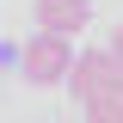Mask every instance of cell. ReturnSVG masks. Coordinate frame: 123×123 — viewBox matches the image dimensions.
Masks as SVG:
<instances>
[{"instance_id": "obj_1", "label": "cell", "mask_w": 123, "mask_h": 123, "mask_svg": "<svg viewBox=\"0 0 123 123\" xmlns=\"http://www.w3.org/2000/svg\"><path fill=\"white\" fill-rule=\"evenodd\" d=\"M68 86L86 123H123V68L111 62V49H86Z\"/></svg>"}, {"instance_id": "obj_2", "label": "cell", "mask_w": 123, "mask_h": 123, "mask_svg": "<svg viewBox=\"0 0 123 123\" xmlns=\"http://www.w3.org/2000/svg\"><path fill=\"white\" fill-rule=\"evenodd\" d=\"M18 68H25V80H31V86H62V80H74L80 55H74V43H68V37L31 31V37H25V49H18Z\"/></svg>"}, {"instance_id": "obj_3", "label": "cell", "mask_w": 123, "mask_h": 123, "mask_svg": "<svg viewBox=\"0 0 123 123\" xmlns=\"http://www.w3.org/2000/svg\"><path fill=\"white\" fill-rule=\"evenodd\" d=\"M31 18H37V31H49V37H74V31L92 25V6L86 0H31Z\"/></svg>"}, {"instance_id": "obj_4", "label": "cell", "mask_w": 123, "mask_h": 123, "mask_svg": "<svg viewBox=\"0 0 123 123\" xmlns=\"http://www.w3.org/2000/svg\"><path fill=\"white\" fill-rule=\"evenodd\" d=\"M111 62H117V68H123V25L111 31Z\"/></svg>"}]
</instances>
